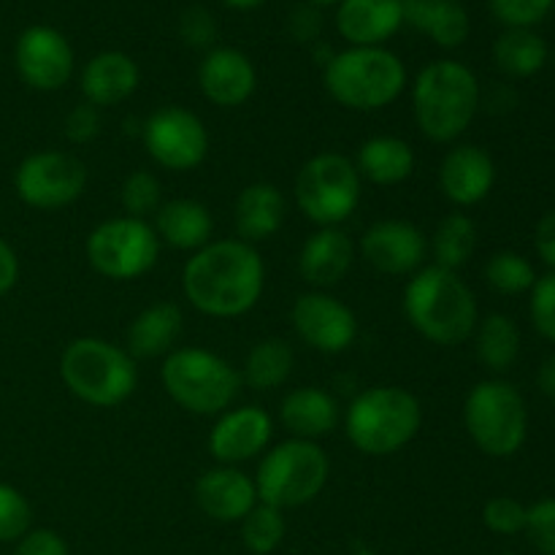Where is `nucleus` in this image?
<instances>
[{"instance_id": "16", "label": "nucleus", "mask_w": 555, "mask_h": 555, "mask_svg": "<svg viewBox=\"0 0 555 555\" xmlns=\"http://www.w3.org/2000/svg\"><path fill=\"white\" fill-rule=\"evenodd\" d=\"M361 255L374 271L388 276H412L423 269L428 238L410 220H377L361 236Z\"/></svg>"}, {"instance_id": "49", "label": "nucleus", "mask_w": 555, "mask_h": 555, "mask_svg": "<svg viewBox=\"0 0 555 555\" xmlns=\"http://www.w3.org/2000/svg\"><path fill=\"white\" fill-rule=\"evenodd\" d=\"M222 3L233 11H255V9H260L266 0H222Z\"/></svg>"}, {"instance_id": "46", "label": "nucleus", "mask_w": 555, "mask_h": 555, "mask_svg": "<svg viewBox=\"0 0 555 555\" xmlns=\"http://www.w3.org/2000/svg\"><path fill=\"white\" fill-rule=\"evenodd\" d=\"M534 249L542 258V263L551 266L555 271V209L547 211L540 222H537L534 231Z\"/></svg>"}, {"instance_id": "41", "label": "nucleus", "mask_w": 555, "mask_h": 555, "mask_svg": "<svg viewBox=\"0 0 555 555\" xmlns=\"http://www.w3.org/2000/svg\"><path fill=\"white\" fill-rule=\"evenodd\" d=\"M179 36L188 47L193 49H206L209 52L211 43L217 38V22L204 5H190L179 16Z\"/></svg>"}, {"instance_id": "44", "label": "nucleus", "mask_w": 555, "mask_h": 555, "mask_svg": "<svg viewBox=\"0 0 555 555\" xmlns=\"http://www.w3.org/2000/svg\"><path fill=\"white\" fill-rule=\"evenodd\" d=\"M14 555H68V545L57 531L30 529L16 542Z\"/></svg>"}, {"instance_id": "12", "label": "nucleus", "mask_w": 555, "mask_h": 555, "mask_svg": "<svg viewBox=\"0 0 555 555\" xmlns=\"http://www.w3.org/2000/svg\"><path fill=\"white\" fill-rule=\"evenodd\" d=\"M141 141L152 160L173 173L198 168L209 155L204 119L184 106H160L141 122Z\"/></svg>"}, {"instance_id": "13", "label": "nucleus", "mask_w": 555, "mask_h": 555, "mask_svg": "<svg viewBox=\"0 0 555 555\" xmlns=\"http://www.w3.org/2000/svg\"><path fill=\"white\" fill-rule=\"evenodd\" d=\"M87 188V166L70 152H33L16 166L14 190L33 209H63L81 198Z\"/></svg>"}, {"instance_id": "9", "label": "nucleus", "mask_w": 555, "mask_h": 555, "mask_svg": "<svg viewBox=\"0 0 555 555\" xmlns=\"http://www.w3.org/2000/svg\"><path fill=\"white\" fill-rule=\"evenodd\" d=\"M464 426L477 450L491 459H509L518 453L529 434V410L507 379H482L466 393Z\"/></svg>"}, {"instance_id": "7", "label": "nucleus", "mask_w": 555, "mask_h": 555, "mask_svg": "<svg viewBox=\"0 0 555 555\" xmlns=\"http://www.w3.org/2000/svg\"><path fill=\"white\" fill-rule=\"evenodd\" d=\"M160 383L168 399L190 415L217 417L236 401L242 374L217 352L204 347H177L163 358Z\"/></svg>"}, {"instance_id": "5", "label": "nucleus", "mask_w": 555, "mask_h": 555, "mask_svg": "<svg viewBox=\"0 0 555 555\" xmlns=\"http://www.w3.org/2000/svg\"><path fill=\"white\" fill-rule=\"evenodd\" d=\"M328 95L350 112L388 108L406 90V68L385 47H350L323 65Z\"/></svg>"}, {"instance_id": "27", "label": "nucleus", "mask_w": 555, "mask_h": 555, "mask_svg": "<svg viewBox=\"0 0 555 555\" xmlns=\"http://www.w3.org/2000/svg\"><path fill=\"white\" fill-rule=\"evenodd\" d=\"M152 228H155L160 244H168L179 253H198L201 247L211 242L215 220L201 201L171 198L163 201Z\"/></svg>"}, {"instance_id": "53", "label": "nucleus", "mask_w": 555, "mask_h": 555, "mask_svg": "<svg viewBox=\"0 0 555 555\" xmlns=\"http://www.w3.org/2000/svg\"><path fill=\"white\" fill-rule=\"evenodd\" d=\"M553 9H555V3H553Z\"/></svg>"}, {"instance_id": "52", "label": "nucleus", "mask_w": 555, "mask_h": 555, "mask_svg": "<svg viewBox=\"0 0 555 555\" xmlns=\"http://www.w3.org/2000/svg\"><path fill=\"white\" fill-rule=\"evenodd\" d=\"M502 555H509V553H502Z\"/></svg>"}, {"instance_id": "31", "label": "nucleus", "mask_w": 555, "mask_h": 555, "mask_svg": "<svg viewBox=\"0 0 555 555\" xmlns=\"http://www.w3.org/2000/svg\"><path fill=\"white\" fill-rule=\"evenodd\" d=\"M493 63L513 79H529L547 63V43L531 27H507L493 41Z\"/></svg>"}, {"instance_id": "1", "label": "nucleus", "mask_w": 555, "mask_h": 555, "mask_svg": "<svg viewBox=\"0 0 555 555\" xmlns=\"http://www.w3.org/2000/svg\"><path fill=\"white\" fill-rule=\"evenodd\" d=\"M266 263L242 238H211L193 253L182 269V293L190 307L206 318H242L260 301Z\"/></svg>"}, {"instance_id": "17", "label": "nucleus", "mask_w": 555, "mask_h": 555, "mask_svg": "<svg viewBox=\"0 0 555 555\" xmlns=\"http://www.w3.org/2000/svg\"><path fill=\"white\" fill-rule=\"evenodd\" d=\"M274 417L263 406L244 404L217 415L209 434V453L217 464L238 466L260 459L271 448Z\"/></svg>"}, {"instance_id": "43", "label": "nucleus", "mask_w": 555, "mask_h": 555, "mask_svg": "<svg viewBox=\"0 0 555 555\" xmlns=\"http://www.w3.org/2000/svg\"><path fill=\"white\" fill-rule=\"evenodd\" d=\"M101 133V108H95L92 103H76L74 108L65 117V139L70 144H90Z\"/></svg>"}, {"instance_id": "36", "label": "nucleus", "mask_w": 555, "mask_h": 555, "mask_svg": "<svg viewBox=\"0 0 555 555\" xmlns=\"http://www.w3.org/2000/svg\"><path fill=\"white\" fill-rule=\"evenodd\" d=\"M119 204H122L125 215L135 217V220H146V217H155L157 209L163 206V184L160 179L152 171H139L128 173L119 190Z\"/></svg>"}, {"instance_id": "34", "label": "nucleus", "mask_w": 555, "mask_h": 555, "mask_svg": "<svg viewBox=\"0 0 555 555\" xmlns=\"http://www.w3.org/2000/svg\"><path fill=\"white\" fill-rule=\"evenodd\" d=\"M287 524L282 509L258 502L242 520V542L253 555H271L282 545Z\"/></svg>"}, {"instance_id": "3", "label": "nucleus", "mask_w": 555, "mask_h": 555, "mask_svg": "<svg viewBox=\"0 0 555 555\" xmlns=\"http://www.w3.org/2000/svg\"><path fill=\"white\" fill-rule=\"evenodd\" d=\"M482 87L475 70L459 60H434L412 85L415 125L434 144H453L475 122Z\"/></svg>"}, {"instance_id": "50", "label": "nucleus", "mask_w": 555, "mask_h": 555, "mask_svg": "<svg viewBox=\"0 0 555 555\" xmlns=\"http://www.w3.org/2000/svg\"><path fill=\"white\" fill-rule=\"evenodd\" d=\"M309 3L318 5L320 9V5H336V3H341V0H309Z\"/></svg>"}, {"instance_id": "24", "label": "nucleus", "mask_w": 555, "mask_h": 555, "mask_svg": "<svg viewBox=\"0 0 555 555\" xmlns=\"http://www.w3.org/2000/svg\"><path fill=\"white\" fill-rule=\"evenodd\" d=\"M141 70L125 52H98L81 70V95L95 108H112L128 101L139 90Z\"/></svg>"}, {"instance_id": "10", "label": "nucleus", "mask_w": 555, "mask_h": 555, "mask_svg": "<svg viewBox=\"0 0 555 555\" xmlns=\"http://www.w3.org/2000/svg\"><path fill=\"white\" fill-rule=\"evenodd\" d=\"M293 193L309 222L318 228H339L361 204L363 179L352 157L341 152H320L301 166Z\"/></svg>"}, {"instance_id": "30", "label": "nucleus", "mask_w": 555, "mask_h": 555, "mask_svg": "<svg viewBox=\"0 0 555 555\" xmlns=\"http://www.w3.org/2000/svg\"><path fill=\"white\" fill-rule=\"evenodd\" d=\"M293 366H296V352L291 341L269 336L253 345L238 374H242V385L266 393V390L282 388L291 379Z\"/></svg>"}, {"instance_id": "8", "label": "nucleus", "mask_w": 555, "mask_h": 555, "mask_svg": "<svg viewBox=\"0 0 555 555\" xmlns=\"http://www.w3.org/2000/svg\"><path fill=\"white\" fill-rule=\"evenodd\" d=\"M328 477L331 461L320 442L291 437L280 444H271L260 455L253 480L260 502L276 509H293L314 502L323 493Z\"/></svg>"}, {"instance_id": "28", "label": "nucleus", "mask_w": 555, "mask_h": 555, "mask_svg": "<svg viewBox=\"0 0 555 555\" xmlns=\"http://www.w3.org/2000/svg\"><path fill=\"white\" fill-rule=\"evenodd\" d=\"M352 163L366 182L379 184V188H396L415 173L417 157L410 141L399 139V135H372L358 146Z\"/></svg>"}, {"instance_id": "2", "label": "nucleus", "mask_w": 555, "mask_h": 555, "mask_svg": "<svg viewBox=\"0 0 555 555\" xmlns=\"http://www.w3.org/2000/svg\"><path fill=\"white\" fill-rule=\"evenodd\" d=\"M406 323L426 341L439 347H459L475 336L480 312L472 287L459 271L442 266H423L404 287Z\"/></svg>"}, {"instance_id": "19", "label": "nucleus", "mask_w": 555, "mask_h": 555, "mask_svg": "<svg viewBox=\"0 0 555 555\" xmlns=\"http://www.w3.org/2000/svg\"><path fill=\"white\" fill-rule=\"evenodd\" d=\"M496 184V163L482 146L455 144L439 163V190L450 204L469 209L482 204Z\"/></svg>"}, {"instance_id": "54", "label": "nucleus", "mask_w": 555, "mask_h": 555, "mask_svg": "<svg viewBox=\"0 0 555 555\" xmlns=\"http://www.w3.org/2000/svg\"><path fill=\"white\" fill-rule=\"evenodd\" d=\"M459 3H461V0H459Z\"/></svg>"}, {"instance_id": "39", "label": "nucleus", "mask_w": 555, "mask_h": 555, "mask_svg": "<svg viewBox=\"0 0 555 555\" xmlns=\"http://www.w3.org/2000/svg\"><path fill=\"white\" fill-rule=\"evenodd\" d=\"M529 293L531 323H534L537 334H540L542 339L553 341L555 345V271L545 276H537L534 287H531Z\"/></svg>"}, {"instance_id": "18", "label": "nucleus", "mask_w": 555, "mask_h": 555, "mask_svg": "<svg viewBox=\"0 0 555 555\" xmlns=\"http://www.w3.org/2000/svg\"><path fill=\"white\" fill-rule=\"evenodd\" d=\"M198 87L215 106L236 108L258 90V70L242 49L211 47L198 65Z\"/></svg>"}, {"instance_id": "38", "label": "nucleus", "mask_w": 555, "mask_h": 555, "mask_svg": "<svg viewBox=\"0 0 555 555\" xmlns=\"http://www.w3.org/2000/svg\"><path fill=\"white\" fill-rule=\"evenodd\" d=\"M526 520H529V507L513 496H493L482 507V524L493 534H520V531H526Z\"/></svg>"}, {"instance_id": "21", "label": "nucleus", "mask_w": 555, "mask_h": 555, "mask_svg": "<svg viewBox=\"0 0 555 555\" xmlns=\"http://www.w3.org/2000/svg\"><path fill=\"white\" fill-rule=\"evenodd\" d=\"M356 263V244L341 228H318L298 253V274L312 291L339 285Z\"/></svg>"}, {"instance_id": "4", "label": "nucleus", "mask_w": 555, "mask_h": 555, "mask_svg": "<svg viewBox=\"0 0 555 555\" xmlns=\"http://www.w3.org/2000/svg\"><path fill=\"white\" fill-rule=\"evenodd\" d=\"M423 406L399 385H374L358 393L345 412V431L352 448L369 459L404 450L421 434Z\"/></svg>"}, {"instance_id": "40", "label": "nucleus", "mask_w": 555, "mask_h": 555, "mask_svg": "<svg viewBox=\"0 0 555 555\" xmlns=\"http://www.w3.org/2000/svg\"><path fill=\"white\" fill-rule=\"evenodd\" d=\"M555 0H488L493 16L507 27H534L551 14Z\"/></svg>"}, {"instance_id": "37", "label": "nucleus", "mask_w": 555, "mask_h": 555, "mask_svg": "<svg viewBox=\"0 0 555 555\" xmlns=\"http://www.w3.org/2000/svg\"><path fill=\"white\" fill-rule=\"evenodd\" d=\"M33 526V507L25 493L0 482V542H20Z\"/></svg>"}, {"instance_id": "45", "label": "nucleus", "mask_w": 555, "mask_h": 555, "mask_svg": "<svg viewBox=\"0 0 555 555\" xmlns=\"http://www.w3.org/2000/svg\"><path fill=\"white\" fill-rule=\"evenodd\" d=\"M323 27V16H320L318 5L307 3V5H296L291 11V20H287V30L296 41H314Z\"/></svg>"}, {"instance_id": "51", "label": "nucleus", "mask_w": 555, "mask_h": 555, "mask_svg": "<svg viewBox=\"0 0 555 555\" xmlns=\"http://www.w3.org/2000/svg\"><path fill=\"white\" fill-rule=\"evenodd\" d=\"M553 65H555V49H553Z\"/></svg>"}, {"instance_id": "23", "label": "nucleus", "mask_w": 555, "mask_h": 555, "mask_svg": "<svg viewBox=\"0 0 555 555\" xmlns=\"http://www.w3.org/2000/svg\"><path fill=\"white\" fill-rule=\"evenodd\" d=\"M280 423L293 439L320 442L339 428L341 406L328 390L318 385H304L282 399Z\"/></svg>"}, {"instance_id": "14", "label": "nucleus", "mask_w": 555, "mask_h": 555, "mask_svg": "<svg viewBox=\"0 0 555 555\" xmlns=\"http://www.w3.org/2000/svg\"><path fill=\"white\" fill-rule=\"evenodd\" d=\"M291 325L304 345L323 356H341L358 339L356 312L325 291L301 293L291 307Z\"/></svg>"}, {"instance_id": "15", "label": "nucleus", "mask_w": 555, "mask_h": 555, "mask_svg": "<svg viewBox=\"0 0 555 555\" xmlns=\"http://www.w3.org/2000/svg\"><path fill=\"white\" fill-rule=\"evenodd\" d=\"M14 65L30 90L57 92L74 76V49L57 27L33 25L16 38Z\"/></svg>"}, {"instance_id": "32", "label": "nucleus", "mask_w": 555, "mask_h": 555, "mask_svg": "<svg viewBox=\"0 0 555 555\" xmlns=\"http://www.w3.org/2000/svg\"><path fill=\"white\" fill-rule=\"evenodd\" d=\"M477 358L482 366L493 374H502L513 369V363L520 356V328L513 318L496 312L488 314L477 323L475 328Z\"/></svg>"}, {"instance_id": "20", "label": "nucleus", "mask_w": 555, "mask_h": 555, "mask_svg": "<svg viewBox=\"0 0 555 555\" xmlns=\"http://www.w3.org/2000/svg\"><path fill=\"white\" fill-rule=\"evenodd\" d=\"M255 480L238 466H215L195 482V504L217 524H242L244 515L258 504Z\"/></svg>"}, {"instance_id": "35", "label": "nucleus", "mask_w": 555, "mask_h": 555, "mask_svg": "<svg viewBox=\"0 0 555 555\" xmlns=\"http://www.w3.org/2000/svg\"><path fill=\"white\" fill-rule=\"evenodd\" d=\"M486 282L491 291L502 293V296H520V293H529L534 287L537 271L520 253L502 249V253L488 258Z\"/></svg>"}, {"instance_id": "25", "label": "nucleus", "mask_w": 555, "mask_h": 555, "mask_svg": "<svg viewBox=\"0 0 555 555\" xmlns=\"http://www.w3.org/2000/svg\"><path fill=\"white\" fill-rule=\"evenodd\" d=\"M287 204L285 195L271 182H253L236 195L233 204V225H236V238L247 244L269 242L285 225Z\"/></svg>"}, {"instance_id": "26", "label": "nucleus", "mask_w": 555, "mask_h": 555, "mask_svg": "<svg viewBox=\"0 0 555 555\" xmlns=\"http://www.w3.org/2000/svg\"><path fill=\"white\" fill-rule=\"evenodd\" d=\"M184 328V314L179 304L157 301L141 309L128 325L130 358H166L177 350V341Z\"/></svg>"}, {"instance_id": "33", "label": "nucleus", "mask_w": 555, "mask_h": 555, "mask_svg": "<svg viewBox=\"0 0 555 555\" xmlns=\"http://www.w3.org/2000/svg\"><path fill=\"white\" fill-rule=\"evenodd\" d=\"M475 249H477V225L469 215H464V211H453V215L442 217L439 225L434 228V236H431L434 266L459 271L461 266L469 263Z\"/></svg>"}, {"instance_id": "6", "label": "nucleus", "mask_w": 555, "mask_h": 555, "mask_svg": "<svg viewBox=\"0 0 555 555\" xmlns=\"http://www.w3.org/2000/svg\"><path fill=\"white\" fill-rule=\"evenodd\" d=\"M60 377L79 401L112 410L135 393L139 369L125 347L101 336H79L60 356Z\"/></svg>"}, {"instance_id": "42", "label": "nucleus", "mask_w": 555, "mask_h": 555, "mask_svg": "<svg viewBox=\"0 0 555 555\" xmlns=\"http://www.w3.org/2000/svg\"><path fill=\"white\" fill-rule=\"evenodd\" d=\"M526 534L542 555H555V499H542V502L531 504Z\"/></svg>"}, {"instance_id": "29", "label": "nucleus", "mask_w": 555, "mask_h": 555, "mask_svg": "<svg viewBox=\"0 0 555 555\" xmlns=\"http://www.w3.org/2000/svg\"><path fill=\"white\" fill-rule=\"evenodd\" d=\"M404 22L442 49H459L469 38L472 22L459 0H401Z\"/></svg>"}, {"instance_id": "22", "label": "nucleus", "mask_w": 555, "mask_h": 555, "mask_svg": "<svg viewBox=\"0 0 555 555\" xmlns=\"http://www.w3.org/2000/svg\"><path fill=\"white\" fill-rule=\"evenodd\" d=\"M404 25L401 0H341L336 30L350 47H383Z\"/></svg>"}, {"instance_id": "48", "label": "nucleus", "mask_w": 555, "mask_h": 555, "mask_svg": "<svg viewBox=\"0 0 555 555\" xmlns=\"http://www.w3.org/2000/svg\"><path fill=\"white\" fill-rule=\"evenodd\" d=\"M537 385H540V390L547 396V399L555 401V352L551 358H545V363L540 366Z\"/></svg>"}, {"instance_id": "11", "label": "nucleus", "mask_w": 555, "mask_h": 555, "mask_svg": "<svg viewBox=\"0 0 555 555\" xmlns=\"http://www.w3.org/2000/svg\"><path fill=\"white\" fill-rule=\"evenodd\" d=\"M85 253L92 271L103 280L133 282L155 269L160 258V238L146 220L122 215L92 228Z\"/></svg>"}, {"instance_id": "47", "label": "nucleus", "mask_w": 555, "mask_h": 555, "mask_svg": "<svg viewBox=\"0 0 555 555\" xmlns=\"http://www.w3.org/2000/svg\"><path fill=\"white\" fill-rule=\"evenodd\" d=\"M20 282V258H16L14 247L0 238V296L11 293Z\"/></svg>"}]
</instances>
